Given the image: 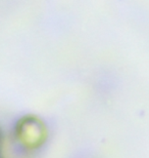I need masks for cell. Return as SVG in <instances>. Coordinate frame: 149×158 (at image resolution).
I'll list each match as a JSON object with an SVG mask.
<instances>
[{
    "label": "cell",
    "mask_w": 149,
    "mask_h": 158,
    "mask_svg": "<svg viewBox=\"0 0 149 158\" xmlns=\"http://www.w3.org/2000/svg\"><path fill=\"white\" fill-rule=\"evenodd\" d=\"M15 137L28 150L42 147L48 138V131L42 120L36 115H25L17 122Z\"/></svg>",
    "instance_id": "obj_1"
}]
</instances>
